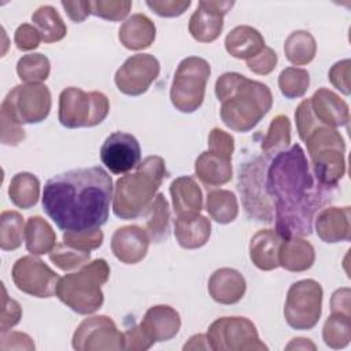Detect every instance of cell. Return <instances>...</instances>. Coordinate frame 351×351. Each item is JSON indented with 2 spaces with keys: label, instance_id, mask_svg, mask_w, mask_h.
I'll use <instances>...</instances> for the list:
<instances>
[{
  "label": "cell",
  "instance_id": "cell-1",
  "mask_svg": "<svg viewBox=\"0 0 351 351\" xmlns=\"http://www.w3.org/2000/svg\"><path fill=\"white\" fill-rule=\"evenodd\" d=\"M266 188L274 206L276 232L282 239L310 236L317 213L332 199V189L314 178L299 144L271 158Z\"/></svg>",
  "mask_w": 351,
  "mask_h": 351
},
{
  "label": "cell",
  "instance_id": "cell-2",
  "mask_svg": "<svg viewBox=\"0 0 351 351\" xmlns=\"http://www.w3.org/2000/svg\"><path fill=\"white\" fill-rule=\"evenodd\" d=\"M41 200L45 214L60 230L99 229L108 219L112 180L100 166L69 170L45 182Z\"/></svg>",
  "mask_w": 351,
  "mask_h": 351
},
{
  "label": "cell",
  "instance_id": "cell-3",
  "mask_svg": "<svg viewBox=\"0 0 351 351\" xmlns=\"http://www.w3.org/2000/svg\"><path fill=\"white\" fill-rule=\"evenodd\" d=\"M215 95L221 101L222 122L240 133L254 129L273 104L267 85L239 73H223L215 82Z\"/></svg>",
  "mask_w": 351,
  "mask_h": 351
},
{
  "label": "cell",
  "instance_id": "cell-4",
  "mask_svg": "<svg viewBox=\"0 0 351 351\" xmlns=\"http://www.w3.org/2000/svg\"><path fill=\"white\" fill-rule=\"evenodd\" d=\"M165 177L166 163L162 156L151 155L144 158L134 173L117 180L112 196L114 214L121 219H134L144 215Z\"/></svg>",
  "mask_w": 351,
  "mask_h": 351
},
{
  "label": "cell",
  "instance_id": "cell-5",
  "mask_svg": "<svg viewBox=\"0 0 351 351\" xmlns=\"http://www.w3.org/2000/svg\"><path fill=\"white\" fill-rule=\"evenodd\" d=\"M110 266L106 259L85 263L78 271L64 274L56 287L58 299L74 313L88 315L97 311L104 302L101 285L108 281Z\"/></svg>",
  "mask_w": 351,
  "mask_h": 351
},
{
  "label": "cell",
  "instance_id": "cell-6",
  "mask_svg": "<svg viewBox=\"0 0 351 351\" xmlns=\"http://www.w3.org/2000/svg\"><path fill=\"white\" fill-rule=\"evenodd\" d=\"M110 112V101L101 92H85L69 86L59 96V122L67 129L93 128L101 123Z\"/></svg>",
  "mask_w": 351,
  "mask_h": 351
},
{
  "label": "cell",
  "instance_id": "cell-7",
  "mask_svg": "<svg viewBox=\"0 0 351 351\" xmlns=\"http://www.w3.org/2000/svg\"><path fill=\"white\" fill-rule=\"evenodd\" d=\"M211 74L208 62L199 56H188L180 62L170 88V100L176 110L195 112L204 100L206 85Z\"/></svg>",
  "mask_w": 351,
  "mask_h": 351
},
{
  "label": "cell",
  "instance_id": "cell-8",
  "mask_svg": "<svg viewBox=\"0 0 351 351\" xmlns=\"http://www.w3.org/2000/svg\"><path fill=\"white\" fill-rule=\"evenodd\" d=\"M267 165L263 156L255 155L243 162L239 169L237 188L247 215L255 221L271 222L274 206L266 188Z\"/></svg>",
  "mask_w": 351,
  "mask_h": 351
},
{
  "label": "cell",
  "instance_id": "cell-9",
  "mask_svg": "<svg viewBox=\"0 0 351 351\" xmlns=\"http://www.w3.org/2000/svg\"><path fill=\"white\" fill-rule=\"evenodd\" d=\"M51 92L44 84L14 86L1 103V118L18 125L40 123L51 111Z\"/></svg>",
  "mask_w": 351,
  "mask_h": 351
},
{
  "label": "cell",
  "instance_id": "cell-10",
  "mask_svg": "<svg viewBox=\"0 0 351 351\" xmlns=\"http://www.w3.org/2000/svg\"><path fill=\"white\" fill-rule=\"evenodd\" d=\"M324 291L319 282L311 278L293 282L284 304V318L287 324L296 330L313 329L322 313Z\"/></svg>",
  "mask_w": 351,
  "mask_h": 351
},
{
  "label": "cell",
  "instance_id": "cell-11",
  "mask_svg": "<svg viewBox=\"0 0 351 351\" xmlns=\"http://www.w3.org/2000/svg\"><path fill=\"white\" fill-rule=\"evenodd\" d=\"M214 351H261L267 346L261 341L256 326L245 317H221L207 330Z\"/></svg>",
  "mask_w": 351,
  "mask_h": 351
},
{
  "label": "cell",
  "instance_id": "cell-12",
  "mask_svg": "<svg viewBox=\"0 0 351 351\" xmlns=\"http://www.w3.org/2000/svg\"><path fill=\"white\" fill-rule=\"evenodd\" d=\"M73 348L77 351H115L123 350V332L107 315L85 318L74 330Z\"/></svg>",
  "mask_w": 351,
  "mask_h": 351
},
{
  "label": "cell",
  "instance_id": "cell-13",
  "mask_svg": "<svg viewBox=\"0 0 351 351\" xmlns=\"http://www.w3.org/2000/svg\"><path fill=\"white\" fill-rule=\"evenodd\" d=\"M11 276L19 291L34 298H52L56 295L60 278L58 273L34 255L19 258L12 266Z\"/></svg>",
  "mask_w": 351,
  "mask_h": 351
},
{
  "label": "cell",
  "instance_id": "cell-14",
  "mask_svg": "<svg viewBox=\"0 0 351 351\" xmlns=\"http://www.w3.org/2000/svg\"><path fill=\"white\" fill-rule=\"evenodd\" d=\"M160 71L159 60L151 53H137L128 58L117 70L114 82L119 92L140 96L148 90Z\"/></svg>",
  "mask_w": 351,
  "mask_h": 351
},
{
  "label": "cell",
  "instance_id": "cell-15",
  "mask_svg": "<svg viewBox=\"0 0 351 351\" xmlns=\"http://www.w3.org/2000/svg\"><path fill=\"white\" fill-rule=\"evenodd\" d=\"M100 159L112 174H126L141 160L137 138L126 132H114L100 148Z\"/></svg>",
  "mask_w": 351,
  "mask_h": 351
},
{
  "label": "cell",
  "instance_id": "cell-16",
  "mask_svg": "<svg viewBox=\"0 0 351 351\" xmlns=\"http://www.w3.org/2000/svg\"><path fill=\"white\" fill-rule=\"evenodd\" d=\"M234 1L202 0L189 18L188 30L199 43L215 41L223 29V16L232 10Z\"/></svg>",
  "mask_w": 351,
  "mask_h": 351
},
{
  "label": "cell",
  "instance_id": "cell-17",
  "mask_svg": "<svg viewBox=\"0 0 351 351\" xmlns=\"http://www.w3.org/2000/svg\"><path fill=\"white\" fill-rule=\"evenodd\" d=\"M315 126L339 128L346 126L350 121L348 104L333 90L319 88L308 99Z\"/></svg>",
  "mask_w": 351,
  "mask_h": 351
},
{
  "label": "cell",
  "instance_id": "cell-18",
  "mask_svg": "<svg viewBox=\"0 0 351 351\" xmlns=\"http://www.w3.org/2000/svg\"><path fill=\"white\" fill-rule=\"evenodd\" d=\"M149 247V236L145 229L137 225L118 228L111 237V251L114 256L126 265L141 262Z\"/></svg>",
  "mask_w": 351,
  "mask_h": 351
},
{
  "label": "cell",
  "instance_id": "cell-19",
  "mask_svg": "<svg viewBox=\"0 0 351 351\" xmlns=\"http://www.w3.org/2000/svg\"><path fill=\"white\" fill-rule=\"evenodd\" d=\"M152 343L169 341L180 332L181 318L176 308L167 304H156L147 310L140 324Z\"/></svg>",
  "mask_w": 351,
  "mask_h": 351
},
{
  "label": "cell",
  "instance_id": "cell-20",
  "mask_svg": "<svg viewBox=\"0 0 351 351\" xmlns=\"http://www.w3.org/2000/svg\"><path fill=\"white\" fill-rule=\"evenodd\" d=\"M351 210L346 207H326L321 208L315 218L314 226L317 236L325 243L348 241L351 236Z\"/></svg>",
  "mask_w": 351,
  "mask_h": 351
},
{
  "label": "cell",
  "instance_id": "cell-21",
  "mask_svg": "<svg viewBox=\"0 0 351 351\" xmlns=\"http://www.w3.org/2000/svg\"><path fill=\"white\" fill-rule=\"evenodd\" d=\"M208 293L219 304H234L245 293L247 282L244 276L230 267L217 269L208 278Z\"/></svg>",
  "mask_w": 351,
  "mask_h": 351
},
{
  "label": "cell",
  "instance_id": "cell-22",
  "mask_svg": "<svg viewBox=\"0 0 351 351\" xmlns=\"http://www.w3.org/2000/svg\"><path fill=\"white\" fill-rule=\"evenodd\" d=\"M310 160L314 178L328 189L336 188L346 174L344 151L339 148H322L310 155Z\"/></svg>",
  "mask_w": 351,
  "mask_h": 351
},
{
  "label": "cell",
  "instance_id": "cell-23",
  "mask_svg": "<svg viewBox=\"0 0 351 351\" xmlns=\"http://www.w3.org/2000/svg\"><path fill=\"white\" fill-rule=\"evenodd\" d=\"M174 234L182 248L196 250L208 241L211 222L200 213L181 215L174 221Z\"/></svg>",
  "mask_w": 351,
  "mask_h": 351
},
{
  "label": "cell",
  "instance_id": "cell-24",
  "mask_svg": "<svg viewBox=\"0 0 351 351\" xmlns=\"http://www.w3.org/2000/svg\"><path fill=\"white\" fill-rule=\"evenodd\" d=\"M282 237L274 229L258 230L250 243V258L252 263L263 271L278 267V250Z\"/></svg>",
  "mask_w": 351,
  "mask_h": 351
},
{
  "label": "cell",
  "instance_id": "cell-25",
  "mask_svg": "<svg viewBox=\"0 0 351 351\" xmlns=\"http://www.w3.org/2000/svg\"><path fill=\"white\" fill-rule=\"evenodd\" d=\"M156 36L155 23L144 14H133L119 27L118 38L130 51H140L151 47Z\"/></svg>",
  "mask_w": 351,
  "mask_h": 351
},
{
  "label": "cell",
  "instance_id": "cell-26",
  "mask_svg": "<svg viewBox=\"0 0 351 351\" xmlns=\"http://www.w3.org/2000/svg\"><path fill=\"white\" fill-rule=\"evenodd\" d=\"M315 261V251L303 237L282 239L278 250V266L288 271H306Z\"/></svg>",
  "mask_w": 351,
  "mask_h": 351
},
{
  "label": "cell",
  "instance_id": "cell-27",
  "mask_svg": "<svg viewBox=\"0 0 351 351\" xmlns=\"http://www.w3.org/2000/svg\"><path fill=\"white\" fill-rule=\"evenodd\" d=\"M173 210L177 217L197 214L203 208L202 189L191 176H181L170 184Z\"/></svg>",
  "mask_w": 351,
  "mask_h": 351
},
{
  "label": "cell",
  "instance_id": "cell-28",
  "mask_svg": "<svg viewBox=\"0 0 351 351\" xmlns=\"http://www.w3.org/2000/svg\"><path fill=\"white\" fill-rule=\"evenodd\" d=\"M195 173L207 186L223 185L232 178V159L207 149L195 160Z\"/></svg>",
  "mask_w": 351,
  "mask_h": 351
},
{
  "label": "cell",
  "instance_id": "cell-29",
  "mask_svg": "<svg viewBox=\"0 0 351 351\" xmlns=\"http://www.w3.org/2000/svg\"><path fill=\"white\" fill-rule=\"evenodd\" d=\"M265 48L263 36L252 26L240 25L232 29L225 38L226 52L236 59H250Z\"/></svg>",
  "mask_w": 351,
  "mask_h": 351
},
{
  "label": "cell",
  "instance_id": "cell-30",
  "mask_svg": "<svg viewBox=\"0 0 351 351\" xmlns=\"http://www.w3.org/2000/svg\"><path fill=\"white\" fill-rule=\"evenodd\" d=\"M25 245L32 255L49 254L56 245V233L41 217H30L25 225Z\"/></svg>",
  "mask_w": 351,
  "mask_h": 351
},
{
  "label": "cell",
  "instance_id": "cell-31",
  "mask_svg": "<svg viewBox=\"0 0 351 351\" xmlns=\"http://www.w3.org/2000/svg\"><path fill=\"white\" fill-rule=\"evenodd\" d=\"M149 240L162 243L170 236V207L163 193H158L144 213Z\"/></svg>",
  "mask_w": 351,
  "mask_h": 351
},
{
  "label": "cell",
  "instance_id": "cell-32",
  "mask_svg": "<svg viewBox=\"0 0 351 351\" xmlns=\"http://www.w3.org/2000/svg\"><path fill=\"white\" fill-rule=\"evenodd\" d=\"M8 196L14 206L29 210L37 204L40 197V181L38 178L27 171L16 173L10 182Z\"/></svg>",
  "mask_w": 351,
  "mask_h": 351
},
{
  "label": "cell",
  "instance_id": "cell-33",
  "mask_svg": "<svg viewBox=\"0 0 351 351\" xmlns=\"http://www.w3.org/2000/svg\"><path fill=\"white\" fill-rule=\"evenodd\" d=\"M33 26L44 43H56L67 34L66 23L52 5H41L32 15Z\"/></svg>",
  "mask_w": 351,
  "mask_h": 351
},
{
  "label": "cell",
  "instance_id": "cell-34",
  "mask_svg": "<svg viewBox=\"0 0 351 351\" xmlns=\"http://www.w3.org/2000/svg\"><path fill=\"white\" fill-rule=\"evenodd\" d=\"M285 58L295 66L310 63L317 53V43L310 32L295 30L284 43Z\"/></svg>",
  "mask_w": 351,
  "mask_h": 351
},
{
  "label": "cell",
  "instance_id": "cell-35",
  "mask_svg": "<svg viewBox=\"0 0 351 351\" xmlns=\"http://www.w3.org/2000/svg\"><path fill=\"white\" fill-rule=\"evenodd\" d=\"M206 210L218 223H230L239 215V203L233 192L228 189L211 191L207 195Z\"/></svg>",
  "mask_w": 351,
  "mask_h": 351
},
{
  "label": "cell",
  "instance_id": "cell-36",
  "mask_svg": "<svg viewBox=\"0 0 351 351\" xmlns=\"http://www.w3.org/2000/svg\"><path fill=\"white\" fill-rule=\"evenodd\" d=\"M291 143V122L285 115H277L271 119L267 133L262 140L261 149L265 158L271 159L277 154L288 149Z\"/></svg>",
  "mask_w": 351,
  "mask_h": 351
},
{
  "label": "cell",
  "instance_id": "cell-37",
  "mask_svg": "<svg viewBox=\"0 0 351 351\" xmlns=\"http://www.w3.org/2000/svg\"><path fill=\"white\" fill-rule=\"evenodd\" d=\"M322 339L324 343L333 350L347 347L351 341L350 314L332 313L324 324Z\"/></svg>",
  "mask_w": 351,
  "mask_h": 351
},
{
  "label": "cell",
  "instance_id": "cell-38",
  "mask_svg": "<svg viewBox=\"0 0 351 351\" xmlns=\"http://www.w3.org/2000/svg\"><path fill=\"white\" fill-rule=\"evenodd\" d=\"M25 237L23 218L18 211H3L0 214V248L14 251L22 245Z\"/></svg>",
  "mask_w": 351,
  "mask_h": 351
},
{
  "label": "cell",
  "instance_id": "cell-39",
  "mask_svg": "<svg viewBox=\"0 0 351 351\" xmlns=\"http://www.w3.org/2000/svg\"><path fill=\"white\" fill-rule=\"evenodd\" d=\"M51 73L49 59L43 53L23 55L16 63V74L26 84H41Z\"/></svg>",
  "mask_w": 351,
  "mask_h": 351
},
{
  "label": "cell",
  "instance_id": "cell-40",
  "mask_svg": "<svg viewBox=\"0 0 351 351\" xmlns=\"http://www.w3.org/2000/svg\"><path fill=\"white\" fill-rule=\"evenodd\" d=\"M310 85L308 71L300 67H287L278 75V88L287 99L302 97Z\"/></svg>",
  "mask_w": 351,
  "mask_h": 351
},
{
  "label": "cell",
  "instance_id": "cell-41",
  "mask_svg": "<svg viewBox=\"0 0 351 351\" xmlns=\"http://www.w3.org/2000/svg\"><path fill=\"white\" fill-rule=\"evenodd\" d=\"M90 259V251H82L67 245L66 243L56 244L49 252V261L63 271L82 267Z\"/></svg>",
  "mask_w": 351,
  "mask_h": 351
},
{
  "label": "cell",
  "instance_id": "cell-42",
  "mask_svg": "<svg viewBox=\"0 0 351 351\" xmlns=\"http://www.w3.org/2000/svg\"><path fill=\"white\" fill-rule=\"evenodd\" d=\"M308 156L322 148H339L346 151V143L341 134L328 126H317L304 140Z\"/></svg>",
  "mask_w": 351,
  "mask_h": 351
},
{
  "label": "cell",
  "instance_id": "cell-43",
  "mask_svg": "<svg viewBox=\"0 0 351 351\" xmlns=\"http://www.w3.org/2000/svg\"><path fill=\"white\" fill-rule=\"evenodd\" d=\"M132 10L128 0H95L90 1V14L106 21L118 22L125 19Z\"/></svg>",
  "mask_w": 351,
  "mask_h": 351
},
{
  "label": "cell",
  "instance_id": "cell-44",
  "mask_svg": "<svg viewBox=\"0 0 351 351\" xmlns=\"http://www.w3.org/2000/svg\"><path fill=\"white\" fill-rule=\"evenodd\" d=\"M104 234L99 229L82 232H63V243L82 251H92L103 244Z\"/></svg>",
  "mask_w": 351,
  "mask_h": 351
},
{
  "label": "cell",
  "instance_id": "cell-45",
  "mask_svg": "<svg viewBox=\"0 0 351 351\" xmlns=\"http://www.w3.org/2000/svg\"><path fill=\"white\" fill-rule=\"evenodd\" d=\"M1 289H3V298H1L0 330H1V333H4V332H8L10 329H12L21 321L22 308L16 300H14L12 298H10L7 295V289H5L4 284H1Z\"/></svg>",
  "mask_w": 351,
  "mask_h": 351
},
{
  "label": "cell",
  "instance_id": "cell-46",
  "mask_svg": "<svg viewBox=\"0 0 351 351\" xmlns=\"http://www.w3.org/2000/svg\"><path fill=\"white\" fill-rule=\"evenodd\" d=\"M277 60V53L270 47L265 45L259 53L247 59V67L258 75H267L276 69Z\"/></svg>",
  "mask_w": 351,
  "mask_h": 351
},
{
  "label": "cell",
  "instance_id": "cell-47",
  "mask_svg": "<svg viewBox=\"0 0 351 351\" xmlns=\"http://www.w3.org/2000/svg\"><path fill=\"white\" fill-rule=\"evenodd\" d=\"M145 4L159 16L174 18L189 8L191 0H147Z\"/></svg>",
  "mask_w": 351,
  "mask_h": 351
},
{
  "label": "cell",
  "instance_id": "cell-48",
  "mask_svg": "<svg viewBox=\"0 0 351 351\" xmlns=\"http://www.w3.org/2000/svg\"><path fill=\"white\" fill-rule=\"evenodd\" d=\"M208 151L232 159L234 151V138L219 128H214L208 134Z\"/></svg>",
  "mask_w": 351,
  "mask_h": 351
},
{
  "label": "cell",
  "instance_id": "cell-49",
  "mask_svg": "<svg viewBox=\"0 0 351 351\" xmlns=\"http://www.w3.org/2000/svg\"><path fill=\"white\" fill-rule=\"evenodd\" d=\"M350 71H351V62L350 59H344L340 62H336L329 73L328 78L330 84L340 90L343 95H350Z\"/></svg>",
  "mask_w": 351,
  "mask_h": 351
},
{
  "label": "cell",
  "instance_id": "cell-50",
  "mask_svg": "<svg viewBox=\"0 0 351 351\" xmlns=\"http://www.w3.org/2000/svg\"><path fill=\"white\" fill-rule=\"evenodd\" d=\"M41 41V36L33 25L22 23L15 30L14 43L21 51H33L40 45Z\"/></svg>",
  "mask_w": 351,
  "mask_h": 351
},
{
  "label": "cell",
  "instance_id": "cell-51",
  "mask_svg": "<svg viewBox=\"0 0 351 351\" xmlns=\"http://www.w3.org/2000/svg\"><path fill=\"white\" fill-rule=\"evenodd\" d=\"M295 121H296L298 134H299L300 140L304 141L306 137L317 128L315 123H314V119H313V114H311L308 99H304L298 106V108L295 111Z\"/></svg>",
  "mask_w": 351,
  "mask_h": 351
},
{
  "label": "cell",
  "instance_id": "cell-52",
  "mask_svg": "<svg viewBox=\"0 0 351 351\" xmlns=\"http://www.w3.org/2000/svg\"><path fill=\"white\" fill-rule=\"evenodd\" d=\"M154 346L152 340L144 333L140 325L132 326L123 332V350L144 351Z\"/></svg>",
  "mask_w": 351,
  "mask_h": 351
},
{
  "label": "cell",
  "instance_id": "cell-53",
  "mask_svg": "<svg viewBox=\"0 0 351 351\" xmlns=\"http://www.w3.org/2000/svg\"><path fill=\"white\" fill-rule=\"evenodd\" d=\"M0 350L10 351V350H26L33 351L34 343L32 337L22 332H4L0 337Z\"/></svg>",
  "mask_w": 351,
  "mask_h": 351
},
{
  "label": "cell",
  "instance_id": "cell-54",
  "mask_svg": "<svg viewBox=\"0 0 351 351\" xmlns=\"http://www.w3.org/2000/svg\"><path fill=\"white\" fill-rule=\"evenodd\" d=\"M25 138V130L21 125L1 118V144L18 145Z\"/></svg>",
  "mask_w": 351,
  "mask_h": 351
},
{
  "label": "cell",
  "instance_id": "cell-55",
  "mask_svg": "<svg viewBox=\"0 0 351 351\" xmlns=\"http://www.w3.org/2000/svg\"><path fill=\"white\" fill-rule=\"evenodd\" d=\"M60 4L75 23L84 22L90 15V1H62Z\"/></svg>",
  "mask_w": 351,
  "mask_h": 351
},
{
  "label": "cell",
  "instance_id": "cell-56",
  "mask_svg": "<svg viewBox=\"0 0 351 351\" xmlns=\"http://www.w3.org/2000/svg\"><path fill=\"white\" fill-rule=\"evenodd\" d=\"M350 288H340L336 289L330 299V310L332 313H344L350 314Z\"/></svg>",
  "mask_w": 351,
  "mask_h": 351
},
{
  "label": "cell",
  "instance_id": "cell-57",
  "mask_svg": "<svg viewBox=\"0 0 351 351\" xmlns=\"http://www.w3.org/2000/svg\"><path fill=\"white\" fill-rule=\"evenodd\" d=\"M182 350H184V351H186V350H211V347H210L207 335L199 333V335H193V336L188 340V343L184 344Z\"/></svg>",
  "mask_w": 351,
  "mask_h": 351
},
{
  "label": "cell",
  "instance_id": "cell-58",
  "mask_svg": "<svg viewBox=\"0 0 351 351\" xmlns=\"http://www.w3.org/2000/svg\"><path fill=\"white\" fill-rule=\"evenodd\" d=\"M285 350H315V344L304 337L292 339L291 343L285 347Z\"/></svg>",
  "mask_w": 351,
  "mask_h": 351
}]
</instances>
